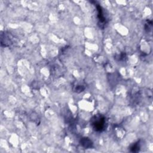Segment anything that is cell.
<instances>
[{
    "mask_svg": "<svg viewBox=\"0 0 153 153\" xmlns=\"http://www.w3.org/2000/svg\"><path fill=\"white\" fill-rule=\"evenodd\" d=\"M91 125L96 132H103L106 128L105 118L102 115H95L91 119Z\"/></svg>",
    "mask_w": 153,
    "mask_h": 153,
    "instance_id": "6da1fadb",
    "label": "cell"
},
{
    "mask_svg": "<svg viewBox=\"0 0 153 153\" xmlns=\"http://www.w3.org/2000/svg\"><path fill=\"white\" fill-rule=\"evenodd\" d=\"M97 10V18L99 19V25L100 28H104L105 23H107L106 18L104 14L103 9L99 5L96 6Z\"/></svg>",
    "mask_w": 153,
    "mask_h": 153,
    "instance_id": "7a4b0ae2",
    "label": "cell"
},
{
    "mask_svg": "<svg viewBox=\"0 0 153 153\" xmlns=\"http://www.w3.org/2000/svg\"><path fill=\"white\" fill-rule=\"evenodd\" d=\"M80 144L85 148H90L93 147L92 141L88 138H83L80 140Z\"/></svg>",
    "mask_w": 153,
    "mask_h": 153,
    "instance_id": "3957f363",
    "label": "cell"
},
{
    "mask_svg": "<svg viewBox=\"0 0 153 153\" xmlns=\"http://www.w3.org/2000/svg\"><path fill=\"white\" fill-rule=\"evenodd\" d=\"M140 150V144L139 142H137L134 144H133L130 148V151L132 152H139Z\"/></svg>",
    "mask_w": 153,
    "mask_h": 153,
    "instance_id": "277c9868",
    "label": "cell"
},
{
    "mask_svg": "<svg viewBox=\"0 0 153 153\" xmlns=\"http://www.w3.org/2000/svg\"><path fill=\"white\" fill-rule=\"evenodd\" d=\"M84 89L85 88L83 86H78L76 87V88H75V89L74 90H75V92H76L77 93H80V92H83Z\"/></svg>",
    "mask_w": 153,
    "mask_h": 153,
    "instance_id": "5b68a950",
    "label": "cell"
}]
</instances>
